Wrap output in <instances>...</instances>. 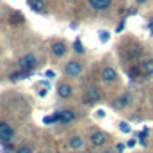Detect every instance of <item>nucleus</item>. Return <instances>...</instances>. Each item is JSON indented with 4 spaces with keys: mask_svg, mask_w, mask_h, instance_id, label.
<instances>
[{
    "mask_svg": "<svg viewBox=\"0 0 153 153\" xmlns=\"http://www.w3.org/2000/svg\"><path fill=\"white\" fill-rule=\"evenodd\" d=\"M38 64H39V59L34 55V53H25L23 57L18 59V68L23 70V71H29V73H30Z\"/></svg>",
    "mask_w": 153,
    "mask_h": 153,
    "instance_id": "nucleus-1",
    "label": "nucleus"
},
{
    "mask_svg": "<svg viewBox=\"0 0 153 153\" xmlns=\"http://www.w3.org/2000/svg\"><path fill=\"white\" fill-rule=\"evenodd\" d=\"M13 137H14L13 126H11L9 123H5V121H0V143L9 144V143L13 141Z\"/></svg>",
    "mask_w": 153,
    "mask_h": 153,
    "instance_id": "nucleus-2",
    "label": "nucleus"
},
{
    "mask_svg": "<svg viewBox=\"0 0 153 153\" xmlns=\"http://www.w3.org/2000/svg\"><path fill=\"white\" fill-rule=\"evenodd\" d=\"M82 64L78 62V61H70V62H66V66H64V75L66 76H80V73H82Z\"/></svg>",
    "mask_w": 153,
    "mask_h": 153,
    "instance_id": "nucleus-3",
    "label": "nucleus"
},
{
    "mask_svg": "<svg viewBox=\"0 0 153 153\" xmlns=\"http://www.w3.org/2000/svg\"><path fill=\"white\" fill-rule=\"evenodd\" d=\"M89 141H91V144H93L94 148H102V146H105V143H107V134L102 132V130H96V132L91 134Z\"/></svg>",
    "mask_w": 153,
    "mask_h": 153,
    "instance_id": "nucleus-4",
    "label": "nucleus"
},
{
    "mask_svg": "<svg viewBox=\"0 0 153 153\" xmlns=\"http://www.w3.org/2000/svg\"><path fill=\"white\" fill-rule=\"evenodd\" d=\"M50 52H52V55L53 57H62L66 52H68V45L64 43V41H53L52 45H50Z\"/></svg>",
    "mask_w": 153,
    "mask_h": 153,
    "instance_id": "nucleus-5",
    "label": "nucleus"
},
{
    "mask_svg": "<svg viewBox=\"0 0 153 153\" xmlns=\"http://www.w3.org/2000/svg\"><path fill=\"white\" fill-rule=\"evenodd\" d=\"M96 102H100V91H98L96 87H89V89L84 93V103L93 105V103H96Z\"/></svg>",
    "mask_w": 153,
    "mask_h": 153,
    "instance_id": "nucleus-6",
    "label": "nucleus"
},
{
    "mask_svg": "<svg viewBox=\"0 0 153 153\" xmlns=\"http://www.w3.org/2000/svg\"><path fill=\"white\" fill-rule=\"evenodd\" d=\"M57 94H59V98L68 100V98L73 96V87H71L68 82H61V84L57 85Z\"/></svg>",
    "mask_w": 153,
    "mask_h": 153,
    "instance_id": "nucleus-7",
    "label": "nucleus"
},
{
    "mask_svg": "<svg viewBox=\"0 0 153 153\" xmlns=\"http://www.w3.org/2000/svg\"><path fill=\"white\" fill-rule=\"evenodd\" d=\"M84 146H85V141H84L80 135H71V137L68 139V148L73 150V152H82Z\"/></svg>",
    "mask_w": 153,
    "mask_h": 153,
    "instance_id": "nucleus-8",
    "label": "nucleus"
},
{
    "mask_svg": "<svg viewBox=\"0 0 153 153\" xmlns=\"http://www.w3.org/2000/svg\"><path fill=\"white\" fill-rule=\"evenodd\" d=\"M87 4L94 11H107L112 5V0H87Z\"/></svg>",
    "mask_w": 153,
    "mask_h": 153,
    "instance_id": "nucleus-9",
    "label": "nucleus"
},
{
    "mask_svg": "<svg viewBox=\"0 0 153 153\" xmlns=\"http://www.w3.org/2000/svg\"><path fill=\"white\" fill-rule=\"evenodd\" d=\"M102 80L105 82V84H111V82H114L116 78H117V73H116V70L112 66H105L103 70H102Z\"/></svg>",
    "mask_w": 153,
    "mask_h": 153,
    "instance_id": "nucleus-10",
    "label": "nucleus"
},
{
    "mask_svg": "<svg viewBox=\"0 0 153 153\" xmlns=\"http://www.w3.org/2000/svg\"><path fill=\"white\" fill-rule=\"evenodd\" d=\"M132 103V96L128 94V93H125V94H121L119 98H116L114 102H112V105H114V109H125V107H128Z\"/></svg>",
    "mask_w": 153,
    "mask_h": 153,
    "instance_id": "nucleus-11",
    "label": "nucleus"
},
{
    "mask_svg": "<svg viewBox=\"0 0 153 153\" xmlns=\"http://www.w3.org/2000/svg\"><path fill=\"white\" fill-rule=\"evenodd\" d=\"M75 119H76V114L73 111H70V109L61 111V121H59V123H71V121H75Z\"/></svg>",
    "mask_w": 153,
    "mask_h": 153,
    "instance_id": "nucleus-12",
    "label": "nucleus"
},
{
    "mask_svg": "<svg viewBox=\"0 0 153 153\" xmlns=\"http://www.w3.org/2000/svg\"><path fill=\"white\" fill-rule=\"evenodd\" d=\"M141 70H143V73H144V75L153 76V59H146V61H143Z\"/></svg>",
    "mask_w": 153,
    "mask_h": 153,
    "instance_id": "nucleus-13",
    "label": "nucleus"
},
{
    "mask_svg": "<svg viewBox=\"0 0 153 153\" xmlns=\"http://www.w3.org/2000/svg\"><path fill=\"white\" fill-rule=\"evenodd\" d=\"M29 5H30V9H32V11L41 13V11H43V7H45V2H43V0H29Z\"/></svg>",
    "mask_w": 153,
    "mask_h": 153,
    "instance_id": "nucleus-14",
    "label": "nucleus"
},
{
    "mask_svg": "<svg viewBox=\"0 0 153 153\" xmlns=\"http://www.w3.org/2000/svg\"><path fill=\"white\" fill-rule=\"evenodd\" d=\"M29 76V71H23V70H20V71H14V73H11L9 78L13 80V82H16V80H22V78H27Z\"/></svg>",
    "mask_w": 153,
    "mask_h": 153,
    "instance_id": "nucleus-15",
    "label": "nucleus"
},
{
    "mask_svg": "<svg viewBox=\"0 0 153 153\" xmlns=\"http://www.w3.org/2000/svg\"><path fill=\"white\" fill-rule=\"evenodd\" d=\"M73 50H75L76 53H84V52H85V48H84V45H82L80 39H75V43H73Z\"/></svg>",
    "mask_w": 153,
    "mask_h": 153,
    "instance_id": "nucleus-16",
    "label": "nucleus"
},
{
    "mask_svg": "<svg viewBox=\"0 0 153 153\" xmlns=\"http://www.w3.org/2000/svg\"><path fill=\"white\" fill-rule=\"evenodd\" d=\"M111 38V32H107V30H100V41L102 43H107Z\"/></svg>",
    "mask_w": 153,
    "mask_h": 153,
    "instance_id": "nucleus-17",
    "label": "nucleus"
},
{
    "mask_svg": "<svg viewBox=\"0 0 153 153\" xmlns=\"http://www.w3.org/2000/svg\"><path fill=\"white\" fill-rule=\"evenodd\" d=\"M141 71H143V70H139V68H130V71H128V73H130L132 78H137V76L141 75Z\"/></svg>",
    "mask_w": 153,
    "mask_h": 153,
    "instance_id": "nucleus-18",
    "label": "nucleus"
},
{
    "mask_svg": "<svg viewBox=\"0 0 153 153\" xmlns=\"http://www.w3.org/2000/svg\"><path fill=\"white\" fill-rule=\"evenodd\" d=\"M119 130H121V132H125V134H130V126H128V123L121 121V123H119Z\"/></svg>",
    "mask_w": 153,
    "mask_h": 153,
    "instance_id": "nucleus-19",
    "label": "nucleus"
},
{
    "mask_svg": "<svg viewBox=\"0 0 153 153\" xmlns=\"http://www.w3.org/2000/svg\"><path fill=\"white\" fill-rule=\"evenodd\" d=\"M148 134H150V130H148V128H144V130H143V132H137V134H135V135H137V137H139V139H141V141H144V139H146V137H148Z\"/></svg>",
    "mask_w": 153,
    "mask_h": 153,
    "instance_id": "nucleus-20",
    "label": "nucleus"
},
{
    "mask_svg": "<svg viewBox=\"0 0 153 153\" xmlns=\"http://www.w3.org/2000/svg\"><path fill=\"white\" fill-rule=\"evenodd\" d=\"M16 153H32V148L30 146H20L16 150Z\"/></svg>",
    "mask_w": 153,
    "mask_h": 153,
    "instance_id": "nucleus-21",
    "label": "nucleus"
},
{
    "mask_svg": "<svg viewBox=\"0 0 153 153\" xmlns=\"http://www.w3.org/2000/svg\"><path fill=\"white\" fill-rule=\"evenodd\" d=\"M125 148H126V144H123V143H117V144H116V152L117 153H123Z\"/></svg>",
    "mask_w": 153,
    "mask_h": 153,
    "instance_id": "nucleus-22",
    "label": "nucleus"
},
{
    "mask_svg": "<svg viewBox=\"0 0 153 153\" xmlns=\"http://www.w3.org/2000/svg\"><path fill=\"white\" fill-rule=\"evenodd\" d=\"M123 29H125V20H123V22H121V23L117 25V29H116V32H121Z\"/></svg>",
    "mask_w": 153,
    "mask_h": 153,
    "instance_id": "nucleus-23",
    "label": "nucleus"
},
{
    "mask_svg": "<svg viewBox=\"0 0 153 153\" xmlns=\"http://www.w3.org/2000/svg\"><path fill=\"white\" fill-rule=\"evenodd\" d=\"M45 76H46V78H53V76H55V73H53L52 70H48V71L45 73Z\"/></svg>",
    "mask_w": 153,
    "mask_h": 153,
    "instance_id": "nucleus-24",
    "label": "nucleus"
},
{
    "mask_svg": "<svg viewBox=\"0 0 153 153\" xmlns=\"http://www.w3.org/2000/svg\"><path fill=\"white\" fill-rule=\"evenodd\" d=\"M96 117H105V111H96Z\"/></svg>",
    "mask_w": 153,
    "mask_h": 153,
    "instance_id": "nucleus-25",
    "label": "nucleus"
},
{
    "mask_svg": "<svg viewBox=\"0 0 153 153\" xmlns=\"http://www.w3.org/2000/svg\"><path fill=\"white\" fill-rule=\"evenodd\" d=\"M126 146H128V148H132V146H135V139H130V141L126 143Z\"/></svg>",
    "mask_w": 153,
    "mask_h": 153,
    "instance_id": "nucleus-26",
    "label": "nucleus"
},
{
    "mask_svg": "<svg viewBox=\"0 0 153 153\" xmlns=\"http://www.w3.org/2000/svg\"><path fill=\"white\" fill-rule=\"evenodd\" d=\"M39 96H46V87H43V89L39 91Z\"/></svg>",
    "mask_w": 153,
    "mask_h": 153,
    "instance_id": "nucleus-27",
    "label": "nucleus"
},
{
    "mask_svg": "<svg viewBox=\"0 0 153 153\" xmlns=\"http://www.w3.org/2000/svg\"><path fill=\"white\" fill-rule=\"evenodd\" d=\"M148 25H150V30H153V18H152V22H150Z\"/></svg>",
    "mask_w": 153,
    "mask_h": 153,
    "instance_id": "nucleus-28",
    "label": "nucleus"
},
{
    "mask_svg": "<svg viewBox=\"0 0 153 153\" xmlns=\"http://www.w3.org/2000/svg\"><path fill=\"white\" fill-rule=\"evenodd\" d=\"M137 4H144V2H148V0H135Z\"/></svg>",
    "mask_w": 153,
    "mask_h": 153,
    "instance_id": "nucleus-29",
    "label": "nucleus"
},
{
    "mask_svg": "<svg viewBox=\"0 0 153 153\" xmlns=\"http://www.w3.org/2000/svg\"><path fill=\"white\" fill-rule=\"evenodd\" d=\"M103 153H112V152H103Z\"/></svg>",
    "mask_w": 153,
    "mask_h": 153,
    "instance_id": "nucleus-30",
    "label": "nucleus"
},
{
    "mask_svg": "<svg viewBox=\"0 0 153 153\" xmlns=\"http://www.w3.org/2000/svg\"><path fill=\"white\" fill-rule=\"evenodd\" d=\"M76 153H85V152H76Z\"/></svg>",
    "mask_w": 153,
    "mask_h": 153,
    "instance_id": "nucleus-31",
    "label": "nucleus"
},
{
    "mask_svg": "<svg viewBox=\"0 0 153 153\" xmlns=\"http://www.w3.org/2000/svg\"><path fill=\"white\" fill-rule=\"evenodd\" d=\"M39 153H41V152H39Z\"/></svg>",
    "mask_w": 153,
    "mask_h": 153,
    "instance_id": "nucleus-32",
    "label": "nucleus"
}]
</instances>
